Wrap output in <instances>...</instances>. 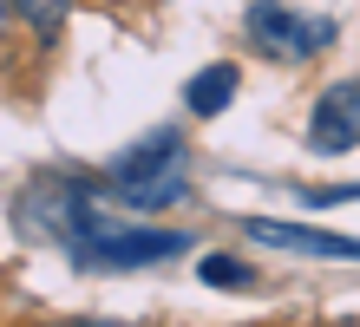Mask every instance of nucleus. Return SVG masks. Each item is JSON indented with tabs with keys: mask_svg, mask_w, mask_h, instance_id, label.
Returning <instances> with one entry per match:
<instances>
[{
	"mask_svg": "<svg viewBox=\"0 0 360 327\" xmlns=\"http://www.w3.org/2000/svg\"><path fill=\"white\" fill-rule=\"evenodd\" d=\"M20 223H33L39 236H53L79 269H151L164 255H184V229H138L98 210L92 190H79L66 177H39L20 190Z\"/></svg>",
	"mask_w": 360,
	"mask_h": 327,
	"instance_id": "nucleus-1",
	"label": "nucleus"
},
{
	"mask_svg": "<svg viewBox=\"0 0 360 327\" xmlns=\"http://www.w3.org/2000/svg\"><path fill=\"white\" fill-rule=\"evenodd\" d=\"M105 190H112L118 203H138V210L177 203L184 196V131H151V138H138L124 158H112Z\"/></svg>",
	"mask_w": 360,
	"mask_h": 327,
	"instance_id": "nucleus-2",
	"label": "nucleus"
},
{
	"mask_svg": "<svg viewBox=\"0 0 360 327\" xmlns=\"http://www.w3.org/2000/svg\"><path fill=\"white\" fill-rule=\"evenodd\" d=\"M249 39H256L262 53H275V59H314L334 39V20H302L295 7H282V0H256V7H249Z\"/></svg>",
	"mask_w": 360,
	"mask_h": 327,
	"instance_id": "nucleus-3",
	"label": "nucleus"
},
{
	"mask_svg": "<svg viewBox=\"0 0 360 327\" xmlns=\"http://www.w3.org/2000/svg\"><path fill=\"white\" fill-rule=\"evenodd\" d=\"M360 144V79H334L308 112V150L314 158H341Z\"/></svg>",
	"mask_w": 360,
	"mask_h": 327,
	"instance_id": "nucleus-4",
	"label": "nucleus"
},
{
	"mask_svg": "<svg viewBox=\"0 0 360 327\" xmlns=\"http://www.w3.org/2000/svg\"><path fill=\"white\" fill-rule=\"evenodd\" d=\"M243 236L262 243V249L314 255V262H360V236H328V229H308V223H269V216H249Z\"/></svg>",
	"mask_w": 360,
	"mask_h": 327,
	"instance_id": "nucleus-5",
	"label": "nucleus"
},
{
	"mask_svg": "<svg viewBox=\"0 0 360 327\" xmlns=\"http://www.w3.org/2000/svg\"><path fill=\"white\" fill-rule=\"evenodd\" d=\"M236 85H243V72H236V65H203V72L184 85V105H190V118H217L223 105L236 98Z\"/></svg>",
	"mask_w": 360,
	"mask_h": 327,
	"instance_id": "nucleus-6",
	"label": "nucleus"
},
{
	"mask_svg": "<svg viewBox=\"0 0 360 327\" xmlns=\"http://www.w3.org/2000/svg\"><path fill=\"white\" fill-rule=\"evenodd\" d=\"M66 7H72V0H7V13H13V20H33V33H39V39H53V33H59Z\"/></svg>",
	"mask_w": 360,
	"mask_h": 327,
	"instance_id": "nucleus-7",
	"label": "nucleus"
},
{
	"mask_svg": "<svg viewBox=\"0 0 360 327\" xmlns=\"http://www.w3.org/2000/svg\"><path fill=\"white\" fill-rule=\"evenodd\" d=\"M203 281H210V288H243V281H249V262L210 255V262H203Z\"/></svg>",
	"mask_w": 360,
	"mask_h": 327,
	"instance_id": "nucleus-8",
	"label": "nucleus"
},
{
	"mask_svg": "<svg viewBox=\"0 0 360 327\" xmlns=\"http://www.w3.org/2000/svg\"><path fill=\"white\" fill-rule=\"evenodd\" d=\"M66 327H124V321H92V314H86V321H66Z\"/></svg>",
	"mask_w": 360,
	"mask_h": 327,
	"instance_id": "nucleus-9",
	"label": "nucleus"
}]
</instances>
